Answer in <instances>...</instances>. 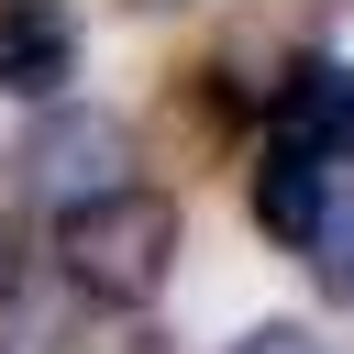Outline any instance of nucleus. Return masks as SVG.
<instances>
[{
    "label": "nucleus",
    "mask_w": 354,
    "mask_h": 354,
    "mask_svg": "<svg viewBox=\"0 0 354 354\" xmlns=\"http://www.w3.org/2000/svg\"><path fill=\"white\" fill-rule=\"evenodd\" d=\"M0 11H22V0H0Z\"/></svg>",
    "instance_id": "10"
},
{
    "label": "nucleus",
    "mask_w": 354,
    "mask_h": 354,
    "mask_svg": "<svg viewBox=\"0 0 354 354\" xmlns=\"http://www.w3.org/2000/svg\"><path fill=\"white\" fill-rule=\"evenodd\" d=\"M310 277H321L332 299H354V199L321 210V232H310Z\"/></svg>",
    "instance_id": "6"
},
{
    "label": "nucleus",
    "mask_w": 354,
    "mask_h": 354,
    "mask_svg": "<svg viewBox=\"0 0 354 354\" xmlns=\"http://www.w3.org/2000/svg\"><path fill=\"white\" fill-rule=\"evenodd\" d=\"M22 288V232H11V210H0V299Z\"/></svg>",
    "instance_id": "8"
},
{
    "label": "nucleus",
    "mask_w": 354,
    "mask_h": 354,
    "mask_svg": "<svg viewBox=\"0 0 354 354\" xmlns=\"http://www.w3.org/2000/svg\"><path fill=\"white\" fill-rule=\"evenodd\" d=\"M232 354H321V332H299V321H254Z\"/></svg>",
    "instance_id": "7"
},
{
    "label": "nucleus",
    "mask_w": 354,
    "mask_h": 354,
    "mask_svg": "<svg viewBox=\"0 0 354 354\" xmlns=\"http://www.w3.org/2000/svg\"><path fill=\"white\" fill-rule=\"evenodd\" d=\"M243 199H254L266 243L310 254V232H321V210H332V166H321V155H299V144H266V155H254V177H243Z\"/></svg>",
    "instance_id": "4"
},
{
    "label": "nucleus",
    "mask_w": 354,
    "mask_h": 354,
    "mask_svg": "<svg viewBox=\"0 0 354 354\" xmlns=\"http://www.w3.org/2000/svg\"><path fill=\"white\" fill-rule=\"evenodd\" d=\"M55 254H66V277L88 288V299H155L166 277H177V254H188V221H177V199L166 188H100V199H77V210H55Z\"/></svg>",
    "instance_id": "1"
},
{
    "label": "nucleus",
    "mask_w": 354,
    "mask_h": 354,
    "mask_svg": "<svg viewBox=\"0 0 354 354\" xmlns=\"http://www.w3.org/2000/svg\"><path fill=\"white\" fill-rule=\"evenodd\" d=\"M144 11H188V0H144Z\"/></svg>",
    "instance_id": "9"
},
{
    "label": "nucleus",
    "mask_w": 354,
    "mask_h": 354,
    "mask_svg": "<svg viewBox=\"0 0 354 354\" xmlns=\"http://www.w3.org/2000/svg\"><path fill=\"white\" fill-rule=\"evenodd\" d=\"M266 144H299V155L343 166L354 155V66L343 55H299L277 77V100H266Z\"/></svg>",
    "instance_id": "3"
},
{
    "label": "nucleus",
    "mask_w": 354,
    "mask_h": 354,
    "mask_svg": "<svg viewBox=\"0 0 354 354\" xmlns=\"http://www.w3.org/2000/svg\"><path fill=\"white\" fill-rule=\"evenodd\" d=\"M66 66H77V33H66V11H55V0L0 11V88H11V100H55V88H66Z\"/></svg>",
    "instance_id": "5"
},
{
    "label": "nucleus",
    "mask_w": 354,
    "mask_h": 354,
    "mask_svg": "<svg viewBox=\"0 0 354 354\" xmlns=\"http://www.w3.org/2000/svg\"><path fill=\"white\" fill-rule=\"evenodd\" d=\"M22 188L33 199H55V210H77V199H100V188H133L122 166H133V133L111 122V111H88V100H44V122L22 133Z\"/></svg>",
    "instance_id": "2"
}]
</instances>
